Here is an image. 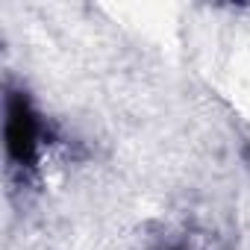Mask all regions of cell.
I'll return each instance as SVG.
<instances>
[{
	"mask_svg": "<svg viewBox=\"0 0 250 250\" xmlns=\"http://www.w3.org/2000/svg\"><path fill=\"white\" fill-rule=\"evenodd\" d=\"M3 139H6L9 162L18 171H36L39 156H42V145H44V127H42V118L24 91L6 94Z\"/></svg>",
	"mask_w": 250,
	"mask_h": 250,
	"instance_id": "cell-1",
	"label": "cell"
}]
</instances>
